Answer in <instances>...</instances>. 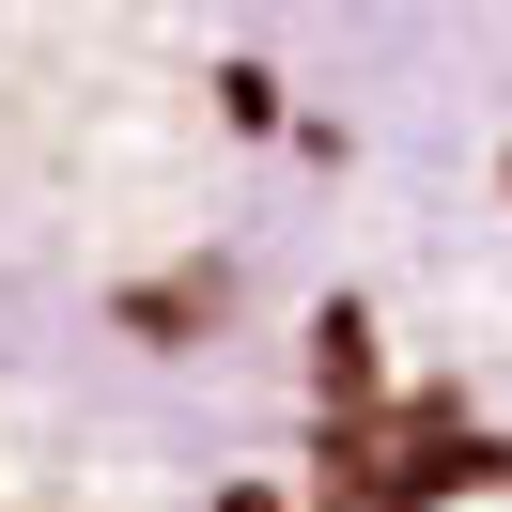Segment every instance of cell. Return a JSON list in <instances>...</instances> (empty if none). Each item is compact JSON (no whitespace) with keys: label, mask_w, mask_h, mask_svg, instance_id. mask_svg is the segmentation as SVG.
<instances>
[{"label":"cell","mask_w":512,"mask_h":512,"mask_svg":"<svg viewBox=\"0 0 512 512\" xmlns=\"http://www.w3.org/2000/svg\"><path fill=\"white\" fill-rule=\"evenodd\" d=\"M0 512H512V0H0Z\"/></svg>","instance_id":"1"}]
</instances>
